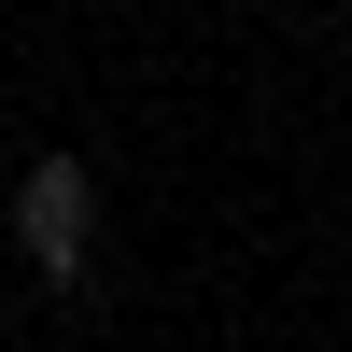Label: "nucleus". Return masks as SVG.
<instances>
[{
	"label": "nucleus",
	"mask_w": 352,
	"mask_h": 352,
	"mask_svg": "<svg viewBox=\"0 0 352 352\" xmlns=\"http://www.w3.org/2000/svg\"><path fill=\"white\" fill-rule=\"evenodd\" d=\"M85 226H99V184H85L71 155H43V169L14 184V254H28L43 282H71V268H85Z\"/></svg>",
	"instance_id": "1"
}]
</instances>
